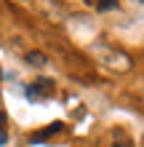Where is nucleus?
Wrapping results in <instances>:
<instances>
[{
    "label": "nucleus",
    "instance_id": "nucleus-3",
    "mask_svg": "<svg viewBox=\"0 0 144 147\" xmlns=\"http://www.w3.org/2000/svg\"><path fill=\"white\" fill-rule=\"evenodd\" d=\"M48 62L46 59V54H40V51H29L27 54V64H32V67H43Z\"/></svg>",
    "mask_w": 144,
    "mask_h": 147
},
{
    "label": "nucleus",
    "instance_id": "nucleus-6",
    "mask_svg": "<svg viewBox=\"0 0 144 147\" xmlns=\"http://www.w3.org/2000/svg\"><path fill=\"white\" fill-rule=\"evenodd\" d=\"M112 147H131V144H128V142H123V144H112Z\"/></svg>",
    "mask_w": 144,
    "mask_h": 147
},
{
    "label": "nucleus",
    "instance_id": "nucleus-2",
    "mask_svg": "<svg viewBox=\"0 0 144 147\" xmlns=\"http://www.w3.org/2000/svg\"><path fill=\"white\" fill-rule=\"evenodd\" d=\"M62 128H64L62 123H51V126H46V128H43V131L32 134V136H29V142H32V144H38V142H46V139H51L54 134H59Z\"/></svg>",
    "mask_w": 144,
    "mask_h": 147
},
{
    "label": "nucleus",
    "instance_id": "nucleus-5",
    "mask_svg": "<svg viewBox=\"0 0 144 147\" xmlns=\"http://www.w3.org/2000/svg\"><path fill=\"white\" fill-rule=\"evenodd\" d=\"M3 123H5V115H3V112H0V144H5V142H8V134H5Z\"/></svg>",
    "mask_w": 144,
    "mask_h": 147
},
{
    "label": "nucleus",
    "instance_id": "nucleus-1",
    "mask_svg": "<svg viewBox=\"0 0 144 147\" xmlns=\"http://www.w3.org/2000/svg\"><path fill=\"white\" fill-rule=\"evenodd\" d=\"M54 91H56V86H54L51 78H38V80L27 88V99H32V102L48 99V96H54Z\"/></svg>",
    "mask_w": 144,
    "mask_h": 147
},
{
    "label": "nucleus",
    "instance_id": "nucleus-4",
    "mask_svg": "<svg viewBox=\"0 0 144 147\" xmlns=\"http://www.w3.org/2000/svg\"><path fill=\"white\" fill-rule=\"evenodd\" d=\"M96 8L99 11H112V8H117V0H99Z\"/></svg>",
    "mask_w": 144,
    "mask_h": 147
}]
</instances>
